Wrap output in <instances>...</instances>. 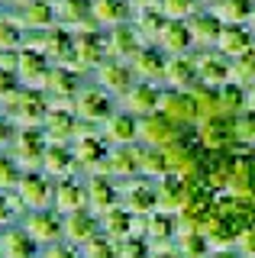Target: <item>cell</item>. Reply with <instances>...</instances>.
Here are the masks:
<instances>
[{
  "instance_id": "cell-1",
  "label": "cell",
  "mask_w": 255,
  "mask_h": 258,
  "mask_svg": "<svg viewBox=\"0 0 255 258\" xmlns=\"http://www.w3.org/2000/svg\"><path fill=\"white\" fill-rule=\"evenodd\" d=\"M242 229H245V223L239 220L233 210L223 207L220 200H213V210L204 223V236L210 239V245L213 248H236V239Z\"/></svg>"
},
{
  "instance_id": "cell-2",
  "label": "cell",
  "mask_w": 255,
  "mask_h": 258,
  "mask_svg": "<svg viewBox=\"0 0 255 258\" xmlns=\"http://www.w3.org/2000/svg\"><path fill=\"white\" fill-rule=\"evenodd\" d=\"M23 229L33 236L39 245H55V242L65 239V216L58 213V210H33V213H26V223H23Z\"/></svg>"
},
{
  "instance_id": "cell-3",
  "label": "cell",
  "mask_w": 255,
  "mask_h": 258,
  "mask_svg": "<svg viewBox=\"0 0 255 258\" xmlns=\"http://www.w3.org/2000/svg\"><path fill=\"white\" fill-rule=\"evenodd\" d=\"M162 84H165V87H171V91H194V87L201 84L194 52L168 55V61H165V78H162Z\"/></svg>"
},
{
  "instance_id": "cell-4",
  "label": "cell",
  "mask_w": 255,
  "mask_h": 258,
  "mask_svg": "<svg viewBox=\"0 0 255 258\" xmlns=\"http://www.w3.org/2000/svg\"><path fill=\"white\" fill-rule=\"evenodd\" d=\"M181 129L171 123L168 116H162V113H152V116H142L139 119V142L142 145H152V149H168L171 142L181 139Z\"/></svg>"
},
{
  "instance_id": "cell-5",
  "label": "cell",
  "mask_w": 255,
  "mask_h": 258,
  "mask_svg": "<svg viewBox=\"0 0 255 258\" xmlns=\"http://www.w3.org/2000/svg\"><path fill=\"white\" fill-rule=\"evenodd\" d=\"M13 161H20V168L26 171H42V155H45V142L36 129H23L13 136Z\"/></svg>"
},
{
  "instance_id": "cell-6",
  "label": "cell",
  "mask_w": 255,
  "mask_h": 258,
  "mask_svg": "<svg viewBox=\"0 0 255 258\" xmlns=\"http://www.w3.org/2000/svg\"><path fill=\"white\" fill-rule=\"evenodd\" d=\"M119 204L130 210L133 216H149L152 210H158V197H155V187L146 181H139V177H130L126 181V187H119Z\"/></svg>"
},
{
  "instance_id": "cell-7",
  "label": "cell",
  "mask_w": 255,
  "mask_h": 258,
  "mask_svg": "<svg viewBox=\"0 0 255 258\" xmlns=\"http://www.w3.org/2000/svg\"><path fill=\"white\" fill-rule=\"evenodd\" d=\"M123 103H126V113L133 116H152L158 113V103H162V84H152V81H136L130 91L123 94Z\"/></svg>"
},
{
  "instance_id": "cell-8",
  "label": "cell",
  "mask_w": 255,
  "mask_h": 258,
  "mask_svg": "<svg viewBox=\"0 0 255 258\" xmlns=\"http://www.w3.org/2000/svg\"><path fill=\"white\" fill-rule=\"evenodd\" d=\"M17 194L23 197V204H26L29 210H45L52 204L55 187L49 184V174H45V171H23Z\"/></svg>"
},
{
  "instance_id": "cell-9",
  "label": "cell",
  "mask_w": 255,
  "mask_h": 258,
  "mask_svg": "<svg viewBox=\"0 0 255 258\" xmlns=\"http://www.w3.org/2000/svg\"><path fill=\"white\" fill-rule=\"evenodd\" d=\"M87 210L103 216L107 210L119 207V187H113V177L110 174H91L87 177Z\"/></svg>"
},
{
  "instance_id": "cell-10",
  "label": "cell",
  "mask_w": 255,
  "mask_h": 258,
  "mask_svg": "<svg viewBox=\"0 0 255 258\" xmlns=\"http://www.w3.org/2000/svg\"><path fill=\"white\" fill-rule=\"evenodd\" d=\"M142 45H146V42H142V36L136 32V26H133V23L110 26V36H107V55H110V58L133 61Z\"/></svg>"
},
{
  "instance_id": "cell-11",
  "label": "cell",
  "mask_w": 255,
  "mask_h": 258,
  "mask_svg": "<svg viewBox=\"0 0 255 258\" xmlns=\"http://www.w3.org/2000/svg\"><path fill=\"white\" fill-rule=\"evenodd\" d=\"M94 236H100V216L91 213V210H75V213L65 216V242H71V245H87Z\"/></svg>"
},
{
  "instance_id": "cell-12",
  "label": "cell",
  "mask_w": 255,
  "mask_h": 258,
  "mask_svg": "<svg viewBox=\"0 0 255 258\" xmlns=\"http://www.w3.org/2000/svg\"><path fill=\"white\" fill-rule=\"evenodd\" d=\"M165 61H168V55H165L158 45H142L139 52H136V58L130 61V68H133V75H136V81H152V84H162Z\"/></svg>"
},
{
  "instance_id": "cell-13",
  "label": "cell",
  "mask_w": 255,
  "mask_h": 258,
  "mask_svg": "<svg viewBox=\"0 0 255 258\" xmlns=\"http://www.w3.org/2000/svg\"><path fill=\"white\" fill-rule=\"evenodd\" d=\"M10 113L13 119L23 126V129H36L39 123H45V113H49V107H45V97L36 94V91H20V97L10 103Z\"/></svg>"
},
{
  "instance_id": "cell-14",
  "label": "cell",
  "mask_w": 255,
  "mask_h": 258,
  "mask_svg": "<svg viewBox=\"0 0 255 258\" xmlns=\"http://www.w3.org/2000/svg\"><path fill=\"white\" fill-rule=\"evenodd\" d=\"M97 78L107 94H126L136 84V75H133L130 61H119V58H103L97 64Z\"/></svg>"
},
{
  "instance_id": "cell-15",
  "label": "cell",
  "mask_w": 255,
  "mask_h": 258,
  "mask_svg": "<svg viewBox=\"0 0 255 258\" xmlns=\"http://www.w3.org/2000/svg\"><path fill=\"white\" fill-rule=\"evenodd\" d=\"M75 113L84 123H107L113 116V103H110L107 91H81L75 97Z\"/></svg>"
},
{
  "instance_id": "cell-16",
  "label": "cell",
  "mask_w": 255,
  "mask_h": 258,
  "mask_svg": "<svg viewBox=\"0 0 255 258\" xmlns=\"http://www.w3.org/2000/svg\"><path fill=\"white\" fill-rule=\"evenodd\" d=\"M187 190L190 184L181 174H165L155 181V197H158V210H168V213H178L181 207L187 204Z\"/></svg>"
},
{
  "instance_id": "cell-17",
  "label": "cell",
  "mask_w": 255,
  "mask_h": 258,
  "mask_svg": "<svg viewBox=\"0 0 255 258\" xmlns=\"http://www.w3.org/2000/svg\"><path fill=\"white\" fill-rule=\"evenodd\" d=\"M103 139L110 145H139V116L133 113H113L103 123Z\"/></svg>"
},
{
  "instance_id": "cell-18",
  "label": "cell",
  "mask_w": 255,
  "mask_h": 258,
  "mask_svg": "<svg viewBox=\"0 0 255 258\" xmlns=\"http://www.w3.org/2000/svg\"><path fill=\"white\" fill-rule=\"evenodd\" d=\"M45 136L49 142H68L78 136V113L75 103L71 107H52L45 113Z\"/></svg>"
},
{
  "instance_id": "cell-19",
  "label": "cell",
  "mask_w": 255,
  "mask_h": 258,
  "mask_svg": "<svg viewBox=\"0 0 255 258\" xmlns=\"http://www.w3.org/2000/svg\"><path fill=\"white\" fill-rule=\"evenodd\" d=\"M217 48L223 55H229V58H236V55L249 52V48H255V32L249 23H226L220 32V42Z\"/></svg>"
},
{
  "instance_id": "cell-20",
  "label": "cell",
  "mask_w": 255,
  "mask_h": 258,
  "mask_svg": "<svg viewBox=\"0 0 255 258\" xmlns=\"http://www.w3.org/2000/svg\"><path fill=\"white\" fill-rule=\"evenodd\" d=\"M71 149H75V161H78V165H84L87 171H94V168L107 158V152H110L107 149V139H103V136H94V133H78Z\"/></svg>"
},
{
  "instance_id": "cell-21",
  "label": "cell",
  "mask_w": 255,
  "mask_h": 258,
  "mask_svg": "<svg viewBox=\"0 0 255 258\" xmlns=\"http://www.w3.org/2000/svg\"><path fill=\"white\" fill-rule=\"evenodd\" d=\"M52 207L58 210L61 216L75 213V210H84L87 207V187H84V184H78V181H71V177H61V181L55 184Z\"/></svg>"
},
{
  "instance_id": "cell-22",
  "label": "cell",
  "mask_w": 255,
  "mask_h": 258,
  "mask_svg": "<svg viewBox=\"0 0 255 258\" xmlns=\"http://www.w3.org/2000/svg\"><path fill=\"white\" fill-rule=\"evenodd\" d=\"M146 239L152 245H171L178 239V216L168 210H152L146 216Z\"/></svg>"
},
{
  "instance_id": "cell-23",
  "label": "cell",
  "mask_w": 255,
  "mask_h": 258,
  "mask_svg": "<svg viewBox=\"0 0 255 258\" xmlns=\"http://www.w3.org/2000/svg\"><path fill=\"white\" fill-rule=\"evenodd\" d=\"M75 149L65 142H49L45 145V155H42V171L49 174V177H68L71 171H75Z\"/></svg>"
},
{
  "instance_id": "cell-24",
  "label": "cell",
  "mask_w": 255,
  "mask_h": 258,
  "mask_svg": "<svg viewBox=\"0 0 255 258\" xmlns=\"http://www.w3.org/2000/svg\"><path fill=\"white\" fill-rule=\"evenodd\" d=\"M107 168H110V177H130L139 174V145H116V149L107 152Z\"/></svg>"
},
{
  "instance_id": "cell-25",
  "label": "cell",
  "mask_w": 255,
  "mask_h": 258,
  "mask_svg": "<svg viewBox=\"0 0 255 258\" xmlns=\"http://www.w3.org/2000/svg\"><path fill=\"white\" fill-rule=\"evenodd\" d=\"M39 242L26 229H7L0 232V258H36Z\"/></svg>"
},
{
  "instance_id": "cell-26",
  "label": "cell",
  "mask_w": 255,
  "mask_h": 258,
  "mask_svg": "<svg viewBox=\"0 0 255 258\" xmlns=\"http://www.w3.org/2000/svg\"><path fill=\"white\" fill-rule=\"evenodd\" d=\"M133 229H136V216L130 213L123 204L113 207V210H107V213L100 216V232L103 236H110V239H126V236H133Z\"/></svg>"
},
{
  "instance_id": "cell-27",
  "label": "cell",
  "mask_w": 255,
  "mask_h": 258,
  "mask_svg": "<svg viewBox=\"0 0 255 258\" xmlns=\"http://www.w3.org/2000/svg\"><path fill=\"white\" fill-rule=\"evenodd\" d=\"M91 16L103 26H119L133 20V7L126 0H91Z\"/></svg>"
},
{
  "instance_id": "cell-28",
  "label": "cell",
  "mask_w": 255,
  "mask_h": 258,
  "mask_svg": "<svg viewBox=\"0 0 255 258\" xmlns=\"http://www.w3.org/2000/svg\"><path fill=\"white\" fill-rule=\"evenodd\" d=\"M139 174L149 177V181H158V177L171 174V165H168V158H165V149L139 145Z\"/></svg>"
},
{
  "instance_id": "cell-29",
  "label": "cell",
  "mask_w": 255,
  "mask_h": 258,
  "mask_svg": "<svg viewBox=\"0 0 255 258\" xmlns=\"http://www.w3.org/2000/svg\"><path fill=\"white\" fill-rule=\"evenodd\" d=\"M49 61H45L42 52H20V64H17V75L26 81V84H45V78H49Z\"/></svg>"
},
{
  "instance_id": "cell-30",
  "label": "cell",
  "mask_w": 255,
  "mask_h": 258,
  "mask_svg": "<svg viewBox=\"0 0 255 258\" xmlns=\"http://www.w3.org/2000/svg\"><path fill=\"white\" fill-rule=\"evenodd\" d=\"M174 248H178L181 258H207L213 252L210 239L204 236V232H178V239H174Z\"/></svg>"
},
{
  "instance_id": "cell-31",
  "label": "cell",
  "mask_w": 255,
  "mask_h": 258,
  "mask_svg": "<svg viewBox=\"0 0 255 258\" xmlns=\"http://www.w3.org/2000/svg\"><path fill=\"white\" fill-rule=\"evenodd\" d=\"M52 20H55L52 4H45V0H26V4H23V23H26V26L42 29V26H49Z\"/></svg>"
},
{
  "instance_id": "cell-32",
  "label": "cell",
  "mask_w": 255,
  "mask_h": 258,
  "mask_svg": "<svg viewBox=\"0 0 255 258\" xmlns=\"http://www.w3.org/2000/svg\"><path fill=\"white\" fill-rule=\"evenodd\" d=\"M45 91H52V94H58V97H71L75 94V75H71V68H52L49 71V78H45Z\"/></svg>"
},
{
  "instance_id": "cell-33",
  "label": "cell",
  "mask_w": 255,
  "mask_h": 258,
  "mask_svg": "<svg viewBox=\"0 0 255 258\" xmlns=\"http://www.w3.org/2000/svg\"><path fill=\"white\" fill-rule=\"evenodd\" d=\"M152 255V242L146 236H126L116 242V258H149Z\"/></svg>"
},
{
  "instance_id": "cell-34",
  "label": "cell",
  "mask_w": 255,
  "mask_h": 258,
  "mask_svg": "<svg viewBox=\"0 0 255 258\" xmlns=\"http://www.w3.org/2000/svg\"><path fill=\"white\" fill-rule=\"evenodd\" d=\"M81 258H116V239L110 236H94L87 245H81Z\"/></svg>"
},
{
  "instance_id": "cell-35",
  "label": "cell",
  "mask_w": 255,
  "mask_h": 258,
  "mask_svg": "<svg viewBox=\"0 0 255 258\" xmlns=\"http://www.w3.org/2000/svg\"><path fill=\"white\" fill-rule=\"evenodd\" d=\"M233 123H236V139H239V145H252V149H255V110L239 113Z\"/></svg>"
},
{
  "instance_id": "cell-36",
  "label": "cell",
  "mask_w": 255,
  "mask_h": 258,
  "mask_svg": "<svg viewBox=\"0 0 255 258\" xmlns=\"http://www.w3.org/2000/svg\"><path fill=\"white\" fill-rule=\"evenodd\" d=\"M20 177H23V171H20V165L13 158H4L0 155V190H17L20 187Z\"/></svg>"
},
{
  "instance_id": "cell-37",
  "label": "cell",
  "mask_w": 255,
  "mask_h": 258,
  "mask_svg": "<svg viewBox=\"0 0 255 258\" xmlns=\"http://www.w3.org/2000/svg\"><path fill=\"white\" fill-rule=\"evenodd\" d=\"M20 45V23L0 16V52H13Z\"/></svg>"
},
{
  "instance_id": "cell-38",
  "label": "cell",
  "mask_w": 255,
  "mask_h": 258,
  "mask_svg": "<svg viewBox=\"0 0 255 258\" xmlns=\"http://www.w3.org/2000/svg\"><path fill=\"white\" fill-rule=\"evenodd\" d=\"M17 71H7V68H0V100L4 103H13L20 97V84H17Z\"/></svg>"
},
{
  "instance_id": "cell-39",
  "label": "cell",
  "mask_w": 255,
  "mask_h": 258,
  "mask_svg": "<svg viewBox=\"0 0 255 258\" xmlns=\"http://www.w3.org/2000/svg\"><path fill=\"white\" fill-rule=\"evenodd\" d=\"M236 252L242 255V258H255V223H252V226H245V229L239 232V239H236Z\"/></svg>"
},
{
  "instance_id": "cell-40",
  "label": "cell",
  "mask_w": 255,
  "mask_h": 258,
  "mask_svg": "<svg viewBox=\"0 0 255 258\" xmlns=\"http://www.w3.org/2000/svg\"><path fill=\"white\" fill-rule=\"evenodd\" d=\"M45 258H81V252L71 242H55V245L45 248Z\"/></svg>"
},
{
  "instance_id": "cell-41",
  "label": "cell",
  "mask_w": 255,
  "mask_h": 258,
  "mask_svg": "<svg viewBox=\"0 0 255 258\" xmlns=\"http://www.w3.org/2000/svg\"><path fill=\"white\" fill-rule=\"evenodd\" d=\"M13 216H17V210H13V204H10V194L0 190V226H10Z\"/></svg>"
},
{
  "instance_id": "cell-42",
  "label": "cell",
  "mask_w": 255,
  "mask_h": 258,
  "mask_svg": "<svg viewBox=\"0 0 255 258\" xmlns=\"http://www.w3.org/2000/svg\"><path fill=\"white\" fill-rule=\"evenodd\" d=\"M149 258H181V255H178V248H174V242H171V245H152V255Z\"/></svg>"
},
{
  "instance_id": "cell-43",
  "label": "cell",
  "mask_w": 255,
  "mask_h": 258,
  "mask_svg": "<svg viewBox=\"0 0 255 258\" xmlns=\"http://www.w3.org/2000/svg\"><path fill=\"white\" fill-rule=\"evenodd\" d=\"M13 136H17V133H13V126L7 123V119H0V149L13 142Z\"/></svg>"
},
{
  "instance_id": "cell-44",
  "label": "cell",
  "mask_w": 255,
  "mask_h": 258,
  "mask_svg": "<svg viewBox=\"0 0 255 258\" xmlns=\"http://www.w3.org/2000/svg\"><path fill=\"white\" fill-rule=\"evenodd\" d=\"M207 258H242V255H239L236 248H213V252L207 255Z\"/></svg>"
}]
</instances>
